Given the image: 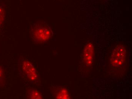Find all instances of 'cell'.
Wrapping results in <instances>:
<instances>
[{"label": "cell", "mask_w": 132, "mask_h": 99, "mask_svg": "<svg viewBox=\"0 0 132 99\" xmlns=\"http://www.w3.org/2000/svg\"><path fill=\"white\" fill-rule=\"evenodd\" d=\"M22 70L26 78L30 81H34L38 78L36 69L30 62L24 61L21 64Z\"/></svg>", "instance_id": "3"}, {"label": "cell", "mask_w": 132, "mask_h": 99, "mask_svg": "<svg viewBox=\"0 0 132 99\" xmlns=\"http://www.w3.org/2000/svg\"><path fill=\"white\" fill-rule=\"evenodd\" d=\"M33 41L37 44L45 43L52 37L53 33L48 24L43 21H37L31 27Z\"/></svg>", "instance_id": "2"}, {"label": "cell", "mask_w": 132, "mask_h": 99, "mask_svg": "<svg viewBox=\"0 0 132 99\" xmlns=\"http://www.w3.org/2000/svg\"><path fill=\"white\" fill-rule=\"evenodd\" d=\"M27 98L30 99H42V94L35 88H31L27 91Z\"/></svg>", "instance_id": "6"}, {"label": "cell", "mask_w": 132, "mask_h": 99, "mask_svg": "<svg viewBox=\"0 0 132 99\" xmlns=\"http://www.w3.org/2000/svg\"><path fill=\"white\" fill-rule=\"evenodd\" d=\"M3 77V71L2 68L0 66V82H2Z\"/></svg>", "instance_id": "8"}, {"label": "cell", "mask_w": 132, "mask_h": 99, "mask_svg": "<svg viewBox=\"0 0 132 99\" xmlns=\"http://www.w3.org/2000/svg\"><path fill=\"white\" fill-rule=\"evenodd\" d=\"M5 18V11L3 7L0 6V26L4 21Z\"/></svg>", "instance_id": "7"}, {"label": "cell", "mask_w": 132, "mask_h": 99, "mask_svg": "<svg viewBox=\"0 0 132 99\" xmlns=\"http://www.w3.org/2000/svg\"><path fill=\"white\" fill-rule=\"evenodd\" d=\"M128 52L123 44L117 45L113 50L110 58V66L112 70L119 75L125 73L128 68Z\"/></svg>", "instance_id": "1"}, {"label": "cell", "mask_w": 132, "mask_h": 99, "mask_svg": "<svg viewBox=\"0 0 132 99\" xmlns=\"http://www.w3.org/2000/svg\"><path fill=\"white\" fill-rule=\"evenodd\" d=\"M53 92L55 99H68L70 98L68 90L63 87L55 88Z\"/></svg>", "instance_id": "5"}, {"label": "cell", "mask_w": 132, "mask_h": 99, "mask_svg": "<svg viewBox=\"0 0 132 99\" xmlns=\"http://www.w3.org/2000/svg\"><path fill=\"white\" fill-rule=\"evenodd\" d=\"M95 57L94 46L92 43H88L84 51L83 61L86 66H90L93 62Z\"/></svg>", "instance_id": "4"}]
</instances>
